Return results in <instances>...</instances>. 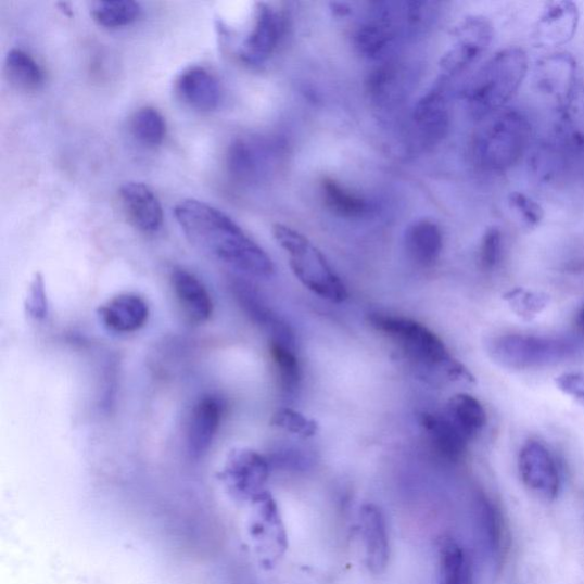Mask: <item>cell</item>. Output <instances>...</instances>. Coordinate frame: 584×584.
Segmentation results:
<instances>
[{
  "label": "cell",
  "instance_id": "obj_1",
  "mask_svg": "<svg viewBox=\"0 0 584 584\" xmlns=\"http://www.w3.org/2000/svg\"><path fill=\"white\" fill-rule=\"evenodd\" d=\"M174 215L188 240L202 254L244 275L274 276L272 259L227 214L204 201L187 199L176 205Z\"/></svg>",
  "mask_w": 584,
  "mask_h": 584
},
{
  "label": "cell",
  "instance_id": "obj_2",
  "mask_svg": "<svg viewBox=\"0 0 584 584\" xmlns=\"http://www.w3.org/2000/svg\"><path fill=\"white\" fill-rule=\"evenodd\" d=\"M528 69V55L520 48H508L494 54L465 89L471 116L484 120L504 110L518 93Z\"/></svg>",
  "mask_w": 584,
  "mask_h": 584
},
{
  "label": "cell",
  "instance_id": "obj_3",
  "mask_svg": "<svg viewBox=\"0 0 584 584\" xmlns=\"http://www.w3.org/2000/svg\"><path fill=\"white\" fill-rule=\"evenodd\" d=\"M530 137L531 125L522 112L504 109L484 119L475 134L474 161L485 172H506L522 160Z\"/></svg>",
  "mask_w": 584,
  "mask_h": 584
},
{
  "label": "cell",
  "instance_id": "obj_4",
  "mask_svg": "<svg viewBox=\"0 0 584 584\" xmlns=\"http://www.w3.org/2000/svg\"><path fill=\"white\" fill-rule=\"evenodd\" d=\"M274 236L289 256L292 274L313 294L337 304L347 300L343 281L335 275L325 255L306 237L283 224H276Z\"/></svg>",
  "mask_w": 584,
  "mask_h": 584
},
{
  "label": "cell",
  "instance_id": "obj_5",
  "mask_svg": "<svg viewBox=\"0 0 584 584\" xmlns=\"http://www.w3.org/2000/svg\"><path fill=\"white\" fill-rule=\"evenodd\" d=\"M368 321L412 361L430 368L445 366L455 377L467 374L459 364L454 363L440 337L426 326L388 313H372Z\"/></svg>",
  "mask_w": 584,
  "mask_h": 584
},
{
  "label": "cell",
  "instance_id": "obj_6",
  "mask_svg": "<svg viewBox=\"0 0 584 584\" xmlns=\"http://www.w3.org/2000/svg\"><path fill=\"white\" fill-rule=\"evenodd\" d=\"M408 10V3H377L356 30L358 52L371 60H389L403 37L417 34Z\"/></svg>",
  "mask_w": 584,
  "mask_h": 584
},
{
  "label": "cell",
  "instance_id": "obj_7",
  "mask_svg": "<svg viewBox=\"0 0 584 584\" xmlns=\"http://www.w3.org/2000/svg\"><path fill=\"white\" fill-rule=\"evenodd\" d=\"M490 353L507 368L531 369L563 361L574 353V347L566 341L506 334L492 342Z\"/></svg>",
  "mask_w": 584,
  "mask_h": 584
},
{
  "label": "cell",
  "instance_id": "obj_8",
  "mask_svg": "<svg viewBox=\"0 0 584 584\" xmlns=\"http://www.w3.org/2000/svg\"><path fill=\"white\" fill-rule=\"evenodd\" d=\"M493 39V27L485 17L470 16L457 28L452 47L440 62L441 77L445 80L460 76L487 51Z\"/></svg>",
  "mask_w": 584,
  "mask_h": 584
},
{
  "label": "cell",
  "instance_id": "obj_9",
  "mask_svg": "<svg viewBox=\"0 0 584 584\" xmlns=\"http://www.w3.org/2000/svg\"><path fill=\"white\" fill-rule=\"evenodd\" d=\"M448 84L450 81L440 78L415 106L414 125L423 145H433L440 142L450 125Z\"/></svg>",
  "mask_w": 584,
  "mask_h": 584
},
{
  "label": "cell",
  "instance_id": "obj_10",
  "mask_svg": "<svg viewBox=\"0 0 584 584\" xmlns=\"http://www.w3.org/2000/svg\"><path fill=\"white\" fill-rule=\"evenodd\" d=\"M283 34L282 14L267 4H258L252 31L242 43L241 59L253 65L264 63L276 52Z\"/></svg>",
  "mask_w": 584,
  "mask_h": 584
},
{
  "label": "cell",
  "instance_id": "obj_11",
  "mask_svg": "<svg viewBox=\"0 0 584 584\" xmlns=\"http://www.w3.org/2000/svg\"><path fill=\"white\" fill-rule=\"evenodd\" d=\"M520 475L533 492L547 499H554L559 490L556 464L547 448L536 441L526 442L519 457Z\"/></svg>",
  "mask_w": 584,
  "mask_h": 584
},
{
  "label": "cell",
  "instance_id": "obj_12",
  "mask_svg": "<svg viewBox=\"0 0 584 584\" xmlns=\"http://www.w3.org/2000/svg\"><path fill=\"white\" fill-rule=\"evenodd\" d=\"M122 204L132 226L144 233L160 231L164 212L158 196L145 185L129 182L120 189Z\"/></svg>",
  "mask_w": 584,
  "mask_h": 584
},
{
  "label": "cell",
  "instance_id": "obj_13",
  "mask_svg": "<svg viewBox=\"0 0 584 584\" xmlns=\"http://www.w3.org/2000/svg\"><path fill=\"white\" fill-rule=\"evenodd\" d=\"M366 548V563L373 574L384 573L390 561V538L383 510L367 504L359 511Z\"/></svg>",
  "mask_w": 584,
  "mask_h": 584
},
{
  "label": "cell",
  "instance_id": "obj_14",
  "mask_svg": "<svg viewBox=\"0 0 584 584\" xmlns=\"http://www.w3.org/2000/svg\"><path fill=\"white\" fill-rule=\"evenodd\" d=\"M102 325L116 333H132L142 329L150 317L149 305L137 294H122L99 308Z\"/></svg>",
  "mask_w": 584,
  "mask_h": 584
},
{
  "label": "cell",
  "instance_id": "obj_15",
  "mask_svg": "<svg viewBox=\"0 0 584 584\" xmlns=\"http://www.w3.org/2000/svg\"><path fill=\"white\" fill-rule=\"evenodd\" d=\"M409 85L410 74L406 66L397 61L386 60L369 75L367 92L377 105L388 107L406 98Z\"/></svg>",
  "mask_w": 584,
  "mask_h": 584
},
{
  "label": "cell",
  "instance_id": "obj_16",
  "mask_svg": "<svg viewBox=\"0 0 584 584\" xmlns=\"http://www.w3.org/2000/svg\"><path fill=\"white\" fill-rule=\"evenodd\" d=\"M175 88L178 97L198 111H214L221 100L218 80L202 66L188 67L178 76Z\"/></svg>",
  "mask_w": 584,
  "mask_h": 584
},
{
  "label": "cell",
  "instance_id": "obj_17",
  "mask_svg": "<svg viewBox=\"0 0 584 584\" xmlns=\"http://www.w3.org/2000/svg\"><path fill=\"white\" fill-rule=\"evenodd\" d=\"M172 285L179 305L192 323H206L212 318L213 300L207 288L194 275L187 269H175Z\"/></svg>",
  "mask_w": 584,
  "mask_h": 584
},
{
  "label": "cell",
  "instance_id": "obj_18",
  "mask_svg": "<svg viewBox=\"0 0 584 584\" xmlns=\"http://www.w3.org/2000/svg\"><path fill=\"white\" fill-rule=\"evenodd\" d=\"M221 403L215 396L202 397L194 406L188 427V446L199 457L212 445L221 420Z\"/></svg>",
  "mask_w": 584,
  "mask_h": 584
},
{
  "label": "cell",
  "instance_id": "obj_19",
  "mask_svg": "<svg viewBox=\"0 0 584 584\" xmlns=\"http://www.w3.org/2000/svg\"><path fill=\"white\" fill-rule=\"evenodd\" d=\"M259 523L257 535L265 547V559L268 564L276 563L288 549V536L277 503L268 493L257 496Z\"/></svg>",
  "mask_w": 584,
  "mask_h": 584
},
{
  "label": "cell",
  "instance_id": "obj_20",
  "mask_svg": "<svg viewBox=\"0 0 584 584\" xmlns=\"http://www.w3.org/2000/svg\"><path fill=\"white\" fill-rule=\"evenodd\" d=\"M421 426L439 457L448 462H458L465 457L469 441L450 418L424 414Z\"/></svg>",
  "mask_w": 584,
  "mask_h": 584
},
{
  "label": "cell",
  "instance_id": "obj_21",
  "mask_svg": "<svg viewBox=\"0 0 584 584\" xmlns=\"http://www.w3.org/2000/svg\"><path fill=\"white\" fill-rule=\"evenodd\" d=\"M268 464L263 456L250 448H238L227 464V475L243 493L261 494L268 479Z\"/></svg>",
  "mask_w": 584,
  "mask_h": 584
},
{
  "label": "cell",
  "instance_id": "obj_22",
  "mask_svg": "<svg viewBox=\"0 0 584 584\" xmlns=\"http://www.w3.org/2000/svg\"><path fill=\"white\" fill-rule=\"evenodd\" d=\"M266 145L255 141L237 140L228 152L229 172L241 181H255L267 169L269 153Z\"/></svg>",
  "mask_w": 584,
  "mask_h": 584
},
{
  "label": "cell",
  "instance_id": "obj_23",
  "mask_svg": "<svg viewBox=\"0 0 584 584\" xmlns=\"http://www.w3.org/2000/svg\"><path fill=\"white\" fill-rule=\"evenodd\" d=\"M579 21V12L572 3L550 5L537 22L536 37L546 45H563L573 38Z\"/></svg>",
  "mask_w": 584,
  "mask_h": 584
},
{
  "label": "cell",
  "instance_id": "obj_24",
  "mask_svg": "<svg viewBox=\"0 0 584 584\" xmlns=\"http://www.w3.org/2000/svg\"><path fill=\"white\" fill-rule=\"evenodd\" d=\"M406 244L412 261L421 266H432L441 256L443 236L434 221L421 219L409 228Z\"/></svg>",
  "mask_w": 584,
  "mask_h": 584
},
{
  "label": "cell",
  "instance_id": "obj_25",
  "mask_svg": "<svg viewBox=\"0 0 584 584\" xmlns=\"http://www.w3.org/2000/svg\"><path fill=\"white\" fill-rule=\"evenodd\" d=\"M446 416L458 427L468 441L475 439L486 424V412L474 396L460 393L447 403Z\"/></svg>",
  "mask_w": 584,
  "mask_h": 584
},
{
  "label": "cell",
  "instance_id": "obj_26",
  "mask_svg": "<svg viewBox=\"0 0 584 584\" xmlns=\"http://www.w3.org/2000/svg\"><path fill=\"white\" fill-rule=\"evenodd\" d=\"M439 559V584H473L470 561L454 538L442 541Z\"/></svg>",
  "mask_w": 584,
  "mask_h": 584
},
{
  "label": "cell",
  "instance_id": "obj_27",
  "mask_svg": "<svg viewBox=\"0 0 584 584\" xmlns=\"http://www.w3.org/2000/svg\"><path fill=\"white\" fill-rule=\"evenodd\" d=\"M326 207L337 216L357 219L368 215L370 207L367 200L346 189L333 179L327 178L322 183Z\"/></svg>",
  "mask_w": 584,
  "mask_h": 584
},
{
  "label": "cell",
  "instance_id": "obj_28",
  "mask_svg": "<svg viewBox=\"0 0 584 584\" xmlns=\"http://www.w3.org/2000/svg\"><path fill=\"white\" fill-rule=\"evenodd\" d=\"M4 72L11 85L20 91H37L43 81L39 64L30 54L18 49H13L8 53Z\"/></svg>",
  "mask_w": 584,
  "mask_h": 584
},
{
  "label": "cell",
  "instance_id": "obj_29",
  "mask_svg": "<svg viewBox=\"0 0 584 584\" xmlns=\"http://www.w3.org/2000/svg\"><path fill=\"white\" fill-rule=\"evenodd\" d=\"M269 354L274 359L280 386L285 392H294L299 389L302 379L295 345L271 340Z\"/></svg>",
  "mask_w": 584,
  "mask_h": 584
},
{
  "label": "cell",
  "instance_id": "obj_30",
  "mask_svg": "<svg viewBox=\"0 0 584 584\" xmlns=\"http://www.w3.org/2000/svg\"><path fill=\"white\" fill-rule=\"evenodd\" d=\"M134 138L148 147H158L166 138V120L161 112L152 106H144L134 115L130 122Z\"/></svg>",
  "mask_w": 584,
  "mask_h": 584
},
{
  "label": "cell",
  "instance_id": "obj_31",
  "mask_svg": "<svg viewBox=\"0 0 584 584\" xmlns=\"http://www.w3.org/2000/svg\"><path fill=\"white\" fill-rule=\"evenodd\" d=\"M139 3L130 0L99 2L93 5L92 16L97 24L107 29H118L132 24L141 15Z\"/></svg>",
  "mask_w": 584,
  "mask_h": 584
},
{
  "label": "cell",
  "instance_id": "obj_32",
  "mask_svg": "<svg viewBox=\"0 0 584 584\" xmlns=\"http://www.w3.org/2000/svg\"><path fill=\"white\" fill-rule=\"evenodd\" d=\"M271 423L280 430L303 439L313 437L319 432V424L317 421L291 409L278 410L274 415Z\"/></svg>",
  "mask_w": 584,
  "mask_h": 584
},
{
  "label": "cell",
  "instance_id": "obj_33",
  "mask_svg": "<svg viewBox=\"0 0 584 584\" xmlns=\"http://www.w3.org/2000/svg\"><path fill=\"white\" fill-rule=\"evenodd\" d=\"M478 503L479 520L486 544L492 550H499L502 544L499 515L485 498H481Z\"/></svg>",
  "mask_w": 584,
  "mask_h": 584
},
{
  "label": "cell",
  "instance_id": "obj_34",
  "mask_svg": "<svg viewBox=\"0 0 584 584\" xmlns=\"http://www.w3.org/2000/svg\"><path fill=\"white\" fill-rule=\"evenodd\" d=\"M26 309L29 317L34 320L41 321L48 317V292L47 288H45L43 278L40 275H36L30 283L26 300Z\"/></svg>",
  "mask_w": 584,
  "mask_h": 584
},
{
  "label": "cell",
  "instance_id": "obj_35",
  "mask_svg": "<svg viewBox=\"0 0 584 584\" xmlns=\"http://www.w3.org/2000/svg\"><path fill=\"white\" fill-rule=\"evenodd\" d=\"M503 251V236L499 229L486 231L480 249V265L485 271H491L499 263Z\"/></svg>",
  "mask_w": 584,
  "mask_h": 584
},
{
  "label": "cell",
  "instance_id": "obj_36",
  "mask_svg": "<svg viewBox=\"0 0 584 584\" xmlns=\"http://www.w3.org/2000/svg\"><path fill=\"white\" fill-rule=\"evenodd\" d=\"M510 206L518 211L529 226H536L544 217V211L534 200L523 193H512L509 196Z\"/></svg>",
  "mask_w": 584,
  "mask_h": 584
},
{
  "label": "cell",
  "instance_id": "obj_37",
  "mask_svg": "<svg viewBox=\"0 0 584 584\" xmlns=\"http://www.w3.org/2000/svg\"><path fill=\"white\" fill-rule=\"evenodd\" d=\"M558 388L584 406V374L566 373L557 378Z\"/></svg>",
  "mask_w": 584,
  "mask_h": 584
},
{
  "label": "cell",
  "instance_id": "obj_38",
  "mask_svg": "<svg viewBox=\"0 0 584 584\" xmlns=\"http://www.w3.org/2000/svg\"><path fill=\"white\" fill-rule=\"evenodd\" d=\"M577 323L582 330H584V308L579 314Z\"/></svg>",
  "mask_w": 584,
  "mask_h": 584
}]
</instances>
